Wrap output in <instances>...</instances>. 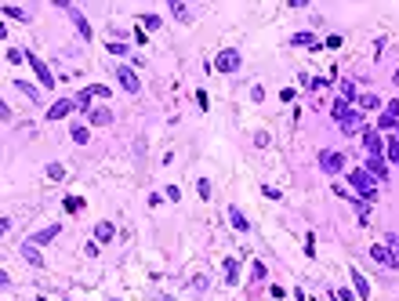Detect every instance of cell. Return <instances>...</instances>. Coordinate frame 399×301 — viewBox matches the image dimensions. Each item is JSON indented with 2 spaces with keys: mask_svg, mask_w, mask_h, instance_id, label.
<instances>
[{
  "mask_svg": "<svg viewBox=\"0 0 399 301\" xmlns=\"http://www.w3.org/2000/svg\"><path fill=\"white\" fill-rule=\"evenodd\" d=\"M352 272V287H356V297L359 301H370V283H367V276L359 272V269H348Z\"/></svg>",
  "mask_w": 399,
  "mask_h": 301,
  "instance_id": "cell-13",
  "label": "cell"
},
{
  "mask_svg": "<svg viewBox=\"0 0 399 301\" xmlns=\"http://www.w3.org/2000/svg\"><path fill=\"white\" fill-rule=\"evenodd\" d=\"M341 95H345V102H348V98H356V88H352V80H341Z\"/></svg>",
  "mask_w": 399,
  "mask_h": 301,
  "instance_id": "cell-33",
  "label": "cell"
},
{
  "mask_svg": "<svg viewBox=\"0 0 399 301\" xmlns=\"http://www.w3.org/2000/svg\"><path fill=\"white\" fill-rule=\"evenodd\" d=\"M109 123H113L109 109H91V127H109Z\"/></svg>",
  "mask_w": 399,
  "mask_h": 301,
  "instance_id": "cell-21",
  "label": "cell"
},
{
  "mask_svg": "<svg viewBox=\"0 0 399 301\" xmlns=\"http://www.w3.org/2000/svg\"><path fill=\"white\" fill-rule=\"evenodd\" d=\"M69 18H73V26H76V33H80V40H91V22L84 18V11H80V8H69Z\"/></svg>",
  "mask_w": 399,
  "mask_h": 301,
  "instance_id": "cell-12",
  "label": "cell"
},
{
  "mask_svg": "<svg viewBox=\"0 0 399 301\" xmlns=\"http://www.w3.org/2000/svg\"><path fill=\"white\" fill-rule=\"evenodd\" d=\"M395 83H399V73H395Z\"/></svg>",
  "mask_w": 399,
  "mask_h": 301,
  "instance_id": "cell-41",
  "label": "cell"
},
{
  "mask_svg": "<svg viewBox=\"0 0 399 301\" xmlns=\"http://www.w3.org/2000/svg\"><path fill=\"white\" fill-rule=\"evenodd\" d=\"M330 113H334V120L341 123V131H345V135H356L359 127H363V113H356V109H352L345 98H338Z\"/></svg>",
  "mask_w": 399,
  "mask_h": 301,
  "instance_id": "cell-1",
  "label": "cell"
},
{
  "mask_svg": "<svg viewBox=\"0 0 399 301\" xmlns=\"http://www.w3.org/2000/svg\"><path fill=\"white\" fill-rule=\"evenodd\" d=\"M370 257H374V262H381V265H388V269H399V250H392L385 243H374L370 247Z\"/></svg>",
  "mask_w": 399,
  "mask_h": 301,
  "instance_id": "cell-7",
  "label": "cell"
},
{
  "mask_svg": "<svg viewBox=\"0 0 399 301\" xmlns=\"http://www.w3.org/2000/svg\"><path fill=\"white\" fill-rule=\"evenodd\" d=\"M8 62H11V66H18V62H26V51H18V48H11V51H8Z\"/></svg>",
  "mask_w": 399,
  "mask_h": 301,
  "instance_id": "cell-30",
  "label": "cell"
},
{
  "mask_svg": "<svg viewBox=\"0 0 399 301\" xmlns=\"http://www.w3.org/2000/svg\"><path fill=\"white\" fill-rule=\"evenodd\" d=\"M356 102H359V109H370V113L381 109V98H378V95H359Z\"/></svg>",
  "mask_w": 399,
  "mask_h": 301,
  "instance_id": "cell-24",
  "label": "cell"
},
{
  "mask_svg": "<svg viewBox=\"0 0 399 301\" xmlns=\"http://www.w3.org/2000/svg\"><path fill=\"white\" fill-rule=\"evenodd\" d=\"M341 40H345V36H341V33H334V36H327V40H323V44L334 51V48H341Z\"/></svg>",
  "mask_w": 399,
  "mask_h": 301,
  "instance_id": "cell-35",
  "label": "cell"
},
{
  "mask_svg": "<svg viewBox=\"0 0 399 301\" xmlns=\"http://www.w3.org/2000/svg\"><path fill=\"white\" fill-rule=\"evenodd\" d=\"M319 167L327 170V175H341V167H345V156L338 149H323L319 153Z\"/></svg>",
  "mask_w": 399,
  "mask_h": 301,
  "instance_id": "cell-6",
  "label": "cell"
},
{
  "mask_svg": "<svg viewBox=\"0 0 399 301\" xmlns=\"http://www.w3.org/2000/svg\"><path fill=\"white\" fill-rule=\"evenodd\" d=\"M251 276H254V280H265V276H269V269H265L261 262H254V265H251Z\"/></svg>",
  "mask_w": 399,
  "mask_h": 301,
  "instance_id": "cell-31",
  "label": "cell"
},
{
  "mask_svg": "<svg viewBox=\"0 0 399 301\" xmlns=\"http://www.w3.org/2000/svg\"><path fill=\"white\" fill-rule=\"evenodd\" d=\"M385 153H388V156H385V160H388V163H399V135H395V138H388V142H385Z\"/></svg>",
  "mask_w": 399,
  "mask_h": 301,
  "instance_id": "cell-23",
  "label": "cell"
},
{
  "mask_svg": "<svg viewBox=\"0 0 399 301\" xmlns=\"http://www.w3.org/2000/svg\"><path fill=\"white\" fill-rule=\"evenodd\" d=\"M109 55H127V44H109Z\"/></svg>",
  "mask_w": 399,
  "mask_h": 301,
  "instance_id": "cell-37",
  "label": "cell"
},
{
  "mask_svg": "<svg viewBox=\"0 0 399 301\" xmlns=\"http://www.w3.org/2000/svg\"><path fill=\"white\" fill-rule=\"evenodd\" d=\"M15 88H18L29 102H44V98H40V88H36V83H29V80H15Z\"/></svg>",
  "mask_w": 399,
  "mask_h": 301,
  "instance_id": "cell-18",
  "label": "cell"
},
{
  "mask_svg": "<svg viewBox=\"0 0 399 301\" xmlns=\"http://www.w3.org/2000/svg\"><path fill=\"white\" fill-rule=\"evenodd\" d=\"M363 149H367V156H381L385 153V142H381V135L374 131V127L363 131Z\"/></svg>",
  "mask_w": 399,
  "mask_h": 301,
  "instance_id": "cell-9",
  "label": "cell"
},
{
  "mask_svg": "<svg viewBox=\"0 0 399 301\" xmlns=\"http://www.w3.org/2000/svg\"><path fill=\"white\" fill-rule=\"evenodd\" d=\"M167 8L174 11V18H178V22H192V8H189V4H182V0H171Z\"/></svg>",
  "mask_w": 399,
  "mask_h": 301,
  "instance_id": "cell-19",
  "label": "cell"
},
{
  "mask_svg": "<svg viewBox=\"0 0 399 301\" xmlns=\"http://www.w3.org/2000/svg\"><path fill=\"white\" fill-rule=\"evenodd\" d=\"M291 48H312V51H316L319 40H316L312 33H294V36H291Z\"/></svg>",
  "mask_w": 399,
  "mask_h": 301,
  "instance_id": "cell-17",
  "label": "cell"
},
{
  "mask_svg": "<svg viewBox=\"0 0 399 301\" xmlns=\"http://www.w3.org/2000/svg\"><path fill=\"white\" fill-rule=\"evenodd\" d=\"M48 175H51L55 182H62V178H65V167H62V163H51V167H48Z\"/></svg>",
  "mask_w": 399,
  "mask_h": 301,
  "instance_id": "cell-28",
  "label": "cell"
},
{
  "mask_svg": "<svg viewBox=\"0 0 399 301\" xmlns=\"http://www.w3.org/2000/svg\"><path fill=\"white\" fill-rule=\"evenodd\" d=\"M370 175H374V182H388V163H385V156H367V163H363Z\"/></svg>",
  "mask_w": 399,
  "mask_h": 301,
  "instance_id": "cell-8",
  "label": "cell"
},
{
  "mask_svg": "<svg viewBox=\"0 0 399 301\" xmlns=\"http://www.w3.org/2000/svg\"><path fill=\"white\" fill-rule=\"evenodd\" d=\"M221 272H225V283H236V280H239V262H236V257H225Z\"/></svg>",
  "mask_w": 399,
  "mask_h": 301,
  "instance_id": "cell-20",
  "label": "cell"
},
{
  "mask_svg": "<svg viewBox=\"0 0 399 301\" xmlns=\"http://www.w3.org/2000/svg\"><path fill=\"white\" fill-rule=\"evenodd\" d=\"M385 113H388V116H399V98H392V102H388V109H385Z\"/></svg>",
  "mask_w": 399,
  "mask_h": 301,
  "instance_id": "cell-39",
  "label": "cell"
},
{
  "mask_svg": "<svg viewBox=\"0 0 399 301\" xmlns=\"http://www.w3.org/2000/svg\"><path fill=\"white\" fill-rule=\"evenodd\" d=\"M167 200L178 203V200H182V189H178V185H167Z\"/></svg>",
  "mask_w": 399,
  "mask_h": 301,
  "instance_id": "cell-36",
  "label": "cell"
},
{
  "mask_svg": "<svg viewBox=\"0 0 399 301\" xmlns=\"http://www.w3.org/2000/svg\"><path fill=\"white\" fill-rule=\"evenodd\" d=\"M0 11H4L8 18H18V22H29V11H26V8H18V4H4V8H0Z\"/></svg>",
  "mask_w": 399,
  "mask_h": 301,
  "instance_id": "cell-22",
  "label": "cell"
},
{
  "mask_svg": "<svg viewBox=\"0 0 399 301\" xmlns=\"http://www.w3.org/2000/svg\"><path fill=\"white\" fill-rule=\"evenodd\" d=\"M239 66H243V58H239L236 48H225V51H218V58H214V73H236Z\"/></svg>",
  "mask_w": 399,
  "mask_h": 301,
  "instance_id": "cell-4",
  "label": "cell"
},
{
  "mask_svg": "<svg viewBox=\"0 0 399 301\" xmlns=\"http://www.w3.org/2000/svg\"><path fill=\"white\" fill-rule=\"evenodd\" d=\"M348 185L356 189V196H359V200L374 203V196H378V192H374V185H378V182H374V175H370L367 167H356V170H348Z\"/></svg>",
  "mask_w": 399,
  "mask_h": 301,
  "instance_id": "cell-2",
  "label": "cell"
},
{
  "mask_svg": "<svg viewBox=\"0 0 399 301\" xmlns=\"http://www.w3.org/2000/svg\"><path fill=\"white\" fill-rule=\"evenodd\" d=\"M116 76H120V88H124L127 95H142V80H138L135 66H120V69H116Z\"/></svg>",
  "mask_w": 399,
  "mask_h": 301,
  "instance_id": "cell-5",
  "label": "cell"
},
{
  "mask_svg": "<svg viewBox=\"0 0 399 301\" xmlns=\"http://www.w3.org/2000/svg\"><path fill=\"white\" fill-rule=\"evenodd\" d=\"M279 98H283V102H294L298 95H294V88H283V91H279Z\"/></svg>",
  "mask_w": 399,
  "mask_h": 301,
  "instance_id": "cell-38",
  "label": "cell"
},
{
  "mask_svg": "<svg viewBox=\"0 0 399 301\" xmlns=\"http://www.w3.org/2000/svg\"><path fill=\"white\" fill-rule=\"evenodd\" d=\"M26 62H29V69L36 73L40 88H55V73L48 69V62H44V58H40V55H33V51H26Z\"/></svg>",
  "mask_w": 399,
  "mask_h": 301,
  "instance_id": "cell-3",
  "label": "cell"
},
{
  "mask_svg": "<svg viewBox=\"0 0 399 301\" xmlns=\"http://www.w3.org/2000/svg\"><path fill=\"white\" fill-rule=\"evenodd\" d=\"M196 189H199V196H204V200H211V182H207V178H199Z\"/></svg>",
  "mask_w": 399,
  "mask_h": 301,
  "instance_id": "cell-32",
  "label": "cell"
},
{
  "mask_svg": "<svg viewBox=\"0 0 399 301\" xmlns=\"http://www.w3.org/2000/svg\"><path fill=\"white\" fill-rule=\"evenodd\" d=\"M395 120H399V116H388V113H381V116H378V127H381V131H395Z\"/></svg>",
  "mask_w": 399,
  "mask_h": 301,
  "instance_id": "cell-27",
  "label": "cell"
},
{
  "mask_svg": "<svg viewBox=\"0 0 399 301\" xmlns=\"http://www.w3.org/2000/svg\"><path fill=\"white\" fill-rule=\"evenodd\" d=\"M84 95L87 98H109V88L105 83H91V88H84Z\"/></svg>",
  "mask_w": 399,
  "mask_h": 301,
  "instance_id": "cell-26",
  "label": "cell"
},
{
  "mask_svg": "<svg viewBox=\"0 0 399 301\" xmlns=\"http://www.w3.org/2000/svg\"><path fill=\"white\" fill-rule=\"evenodd\" d=\"M58 232H62V225H55V222H51L48 229H40V232H33V236H29V243H33V247H48V243H51V240H55Z\"/></svg>",
  "mask_w": 399,
  "mask_h": 301,
  "instance_id": "cell-10",
  "label": "cell"
},
{
  "mask_svg": "<svg viewBox=\"0 0 399 301\" xmlns=\"http://www.w3.org/2000/svg\"><path fill=\"white\" fill-rule=\"evenodd\" d=\"M294 301H305V290L301 287H294Z\"/></svg>",
  "mask_w": 399,
  "mask_h": 301,
  "instance_id": "cell-40",
  "label": "cell"
},
{
  "mask_svg": "<svg viewBox=\"0 0 399 301\" xmlns=\"http://www.w3.org/2000/svg\"><path fill=\"white\" fill-rule=\"evenodd\" d=\"M69 135H73V142H76V145H87V142H91V131H87V127H80V123L73 127Z\"/></svg>",
  "mask_w": 399,
  "mask_h": 301,
  "instance_id": "cell-25",
  "label": "cell"
},
{
  "mask_svg": "<svg viewBox=\"0 0 399 301\" xmlns=\"http://www.w3.org/2000/svg\"><path fill=\"white\" fill-rule=\"evenodd\" d=\"M116 240V225L113 222H98L95 225V243H113Z\"/></svg>",
  "mask_w": 399,
  "mask_h": 301,
  "instance_id": "cell-15",
  "label": "cell"
},
{
  "mask_svg": "<svg viewBox=\"0 0 399 301\" xmlns=\"http://www.w3.org/2000/svg\"><path fill=\"white\" fill-rule=\"evenodd\" d=\"M229 222H232V229H236V232H247V229H251L247 214L239 210V207H229Z\"/></svg>",
  "mask_w": 399,
  "mask_h": 301,
  "instance_id": "cell-16",
  "label": "cell"
},
{
  "mask_svg": "<svg viewBox=\"0 0 399 301\" xmlns=\"http://www.w3.org/2000/svg\"><path fill=\"white\" fill-rule=\"evenodd\" d=\"M65 210H73V214H76V210H84V200H76V196H65Z\"/></svg>",
  "mask_w": 399,
  "mask_h": 301,
  "instance_id": "cell-29",
  "label": "cell"
},
{
  "mask_svg": "<svg viewBox=\"0 0 399 301\" xmlns=\"http://www.w3.org/2000/svg\"><path fill=\"white\" fill-rule=\"evenodd\" d=\"M18 254H22V262H29L33 269H44V257H40V250L26 240V243H18Z\"/></svg>",
  "mask_w": 399,
  "mask_h": 301,
  "instance_id": "cell-11",
  "label": "cell"
},
{
  "mask_svg": "<svg viewBox=\"0 0 399 301\" xmlns=\"http://www.w3.org/2000/svg\"><path fill=\"white\" fill-rule=\"evenodd\" d=\"M76 109V98H62V102H55L51 109H48V120H62V116H69Z\"/></svg>",
  "mask_w": 399,
  "mask_h": 301,
  "instance_id": "cell-14",
  "label": "cell"
},
{
  "mask_svg": "<svg viewBox=\"0 0 399 301\" xmlns=\"http://www.w3.org/2000/svg\"><path fill=\"white\" fill-rule=\"evenodd\" d=\"M142 22H145V29H160V22H164V18H160V15H145Z\"/></svg>",
  "mask_w": 399,
  "mask_h": 301,
  "instance_id": "cell-34",
  "label": "cell"
}]
</instances>
